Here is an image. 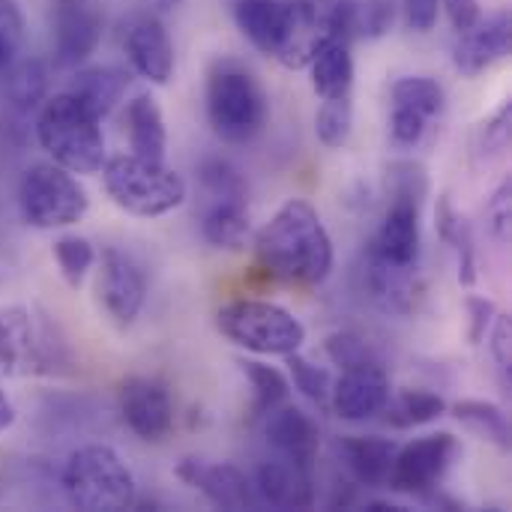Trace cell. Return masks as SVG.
<instances>
[{
  "instance_id": "cell-1",
  "label": "cell",
  "mask_w": 512,
  "mask_h": 512,
  "mask_svg": "<svg viewBox=\"0 0 512 512\" xmlns=\"http://www.w3.org/2000/svg\"><path fill=\"white\" fill-rule=\"evenodd\" d=\"M255 252L261 267L288 285H321L333 270V240L318 210L303 201H285L276 216L258 231Z\"/></svg>"
},
{
  "instance_id": "cell-2",
  "label": "cell",
  "mask_w": 512,
  "mask_h": 512,
  "mask_svg": "<svg viewBox=\"0 0 512 512\" xmlns=\"http://www.w3.org/2000/svg\"><path fill=\"white\" fill-rule=\"evenodd\" d=\"M234 18L258 51L288 69L309 66L324 36L309 0H234Z\"/></svg>"
},
{
  "instance_id": "cell-3",
  "label": "cell",
  "mask_w": 512,
  "mask_h": 512,
  "mask_svg": "<svg viewBox=\"0 0 512 512\" xmlns=\"http://www.w3.org/2000/svg\"><path fill=\"white\" fill-rule=\"evenodd\" d=\"M96 120L72 93L51 96L36 117L39 147L72 174H96L105 165V135Z\"/></svg>"
},
{
  "instance_id": "cell-4",
  "label": "cell",
  "mask_w": 512,
  "mask_h": 512,
  "mask_svg": "<svg viewBox=\"0 0 512 512\" xmlns=\"http://www.w3.org/2000/svg\"><path fill=\"white\" fill-rule=\"evenodd\" d=\"M207 117L222 141H252L267 123L264 87L246 66L219 60L207 75Z\"/></svg>"
},
{
  "instance_id": "cell-5",
  "label": "cell",
  "mask_w": 512,
  "mask_h": 512,
  "mask_svg": "<svg viewBox=\"0 0 512 512\" xmlns=\"http://www.w3.org/2000/svg\"><path fill=\"white\" fill-rule=\"evenodd\" d=\"M105 192L132 216H165L186 201V180L165 162H150L135 153L114 156L102 165Z\"/></svg>"
},
{
  "instance_id": "cell-6",
  "label": "cell",
  "mask_w": 512,
  "mask_h": 512,
  "mask_svg": "<svg viewBox=\"0 0 512 512\" xmlns=\"http://www.w3.org/2000/svg\"><path fill=\"white\" fill-rule=\"evenodd\" d=\"M63 489L72 507L87 512H120L135 507V477L117 450L105 444L81 447L63 468Z\"/></svg>"
},
{
  "instance_id": "cell-7",
  "label": "cell",
  "mask_w": 512,
  "mask_h": 512,
  "mask_svg": "<svg viewBox=\"0 0 512 512\" xmlns=\"http://www.w3.org/2000/svg\"><path fill=\"white\" fill-rule=\"evenodd\" d=\"M216 327L228 342L264 357H288L306 342L303 321L294 312L267 300L225 303L216 312Z\"/></svg>"
},
{
  "instance_id": "cell-8",
  "label": "cell",
  "mask_w": 512,
  "mask_h": 512,
  "mask_svg": "<svg viewBox=\"0 0 512 512\" xmlns=\"http://www.w3.org/2000/svg\"><path fill=\"white\" fill-rule=\"evenodd\" d=\"M18 207L27 225L54 231L81 222L87 216L90 198L72 171L60 168L57 162H36L18 183Z\"/></svg>"
},
{
  "instance_id": "cell-9",
  "label": "cell",
  "mask_w": 512,
  "mask_h": 512,
  "mask_svg": "<svg viewBox=\"0 0 512 512\" xmlns=\"http://www.w3.org/2000/svg\"><path fill=\"white\" fill-rule=\"evenodd\" d=\"M426 195V174L420 165L393 168V201L375 237V252L399 267H414L420 258V201Z\"/></svg>"
},
{
  "instance_id": "cell-10",
  "label": "cell",
  "mask_w": 512,
  "mask_h": 512,
  "mask_svg": "<svg viewBox=\"0 0 512 512\" xmlns=\"http://www.w3.org/2000/svg\"><path fill=\"white\" fill-rule=\"evenodd\" d=\"M459 459V441L450 432H435L396 450L387 486L399 495H429Z\"/></svg>"
},
{
  "instance_id": "cell-11",
  "label": "cell",
  "mask_w": 512,
  "mask_h": 512,
  "mask_svg": "<svg viewBox=\"0 0 512 512\" xmlns=\"http://www.w3.org/2000/svg\"><path fill=\"white\" fill-rule=\"evenodd\" d=\"M105 27L102 0H51V45L60 69L81 66L99 45Z\"/></svg>"
},
{
  "instance_id": "cell-12",
  "label": "cell",
  "mask_w": 512,
  "mask_h": 512,
  "mask_svg": "<svg viewBox=\"0 0 512 512\" xmlns=\"http://www.w3.org/2000/svg\"><path fill=\"white\" fill-rule=\"evenodd\" d=\"M99 294L102 306L111 315L117 327H132L135 318L144 309L147 297V279L144 270L132 261V255L120 249L102 252V270H99Z\"/></svg>"
},
{
  "instance_id": "cell-13",
  "label": "cell",
  "mask_w": 512,
  "mask_h": 512,
  "mask_svg": "<svg viewBox=\"0 0 512 512\" xmlns=\"http://www.w3.org/2000/svg\"><path fill=\"white\" fill-rule=\"evenodd\" d=\"M120 414L123 423L147 444H159L174 426L171 396L156 378H129L120 387Z\"/></svg>"
},
{
  "instance_id": "cell-14",
  "label": "cell",
  "mask_w": 512,
  "mask_h": 512,
  "mask_svg": "<svg viewBox=\"0 0 512 512\" xmlns=\"http://www.w3.org/2000/svg\"><path fill=\"white\" fill-rule=\"evenodd\" d=\"M333 408L348 423H366L378 417L390 402V378L381 366V360L360 363L351 369H342V378L330 390Z\"/></svg>"
},
{
  "instance_id": "cell-15",
  "label": "cell",
  "mask_w": 512,
  "mask_h": 512,
  "mask_svg": "<svg viewBox=\"0 0 512 512\" xmlns=\"http://www.w3.org/2000/svg\"><path fill=\"white\" fill-rule=\"evenodd\" d=\"M132 69L150 84H168L174 75V42L156 15H141L126 27L123 36Z\"/></svg>"
},
{
  "instance_id": "cell-16",
  "label": "cell",
  "mask_w": 512,
  "mask_h": 512,
  "mask_svg": "<svg viewBox=\"0 0 512 512\" xmlns=\"http://www.w3.org/2000/svg\"><path fill=\"white\" fill-rule=\"evenodd\" d=\"M258 495L276 510H309L315 504V465L273 453L258 468Z\"/></svg>"
},
{
  "instance_id": "cell-17",
  "label": "cell",
  "mask_w": 512,
  "mask_h": 512,
  "mask_svg": "<svg viewBox=\"0 0 512 512\" xmlns=\"http://www.w3.org/2000/svg\"><path fill=\"white\" fill-rule=\"evenodd\" d=\"M512 45V30H510V15L498 12L492 18H480L471 30L459 33L456 51H453V63L462 75L477 78L486 69H492L498 60H504L510 54Z\"/></svg>"
},
{
  "instance_id": "cell-18",
  "label": "cell",
  "mask_w": 512,
  "mask_h": 512,
  "mask_svg": "<svg viewBox=\"0 0 512 512\" xmlns=\"http://www.w3.org/2000/svg\"><path fill=\"white\" fill-rule=\"evenodd\" d=\"M177 477L198 489L210 504L222 510H249L255 504V489L246 474L234 465H204L195 459L180 462Z\"/></svg>"
},
{
  "instance_id": "cell-19",
  "label": "cell",
  "mask_w": 512,
  "mask_h": 512,
  "mask_svg": "<svg viewBox=\"0 0 512 512\" xmlns=\"http://www.w3.org/2000/svg\"><path fill=\"white\" fill-rule=\"evenodd\" d=\"M264 432H267V441H270L273 453L306 462V465H315L318 450H321V432H318V423L306 411L285 402V405H279V408H273L267 414Z\"/></svg>"
},
{
  "instance_id": "cell-20",
  "label": "cell",
  "mask_w": 512,
  "mask_h": 512,
  "mask_svg": "<svg viewBox=\"0 0 512 512\" xmlns=\"http://www.w3.org/2000/svg\"><path fill=\"white\" fill-rule=\"evenodd\" d=\"M312 84L321 99H342L351 96L354 87V57L351 42H342L336 36H321L312 60Z\"/></svg>"
},
{
  "instance_id": "cell-21",
  "label": "cell",
  "mask_w": 512,
  "mask_h": 512,
  "mask_svg": "<svg viewBox=\"0 0 512 512\" xmlns=\"http://www.w3.org/2000/svg\"><path fill=\"white\" fill-rule=\"evenodd\" d=\"M366 288L384 312L405 315L414 309L417 282L411 276V267H399V264L381 258L375 249L369 252V261H366Z\"/></svg>"
},
{
  "instance_id": "cell-22",
  "label": "cell",
  "mask_w": 512,
  "mask_h": 512,
  "mask_svg": "<svg viewBox=\"0 0 512 512\" xmlns=\"http://www.w3.org/2000/svg\"><path fill=\"white\" fill-rule=\"evenodd\" d=\"M339 456L345 462V468L351 471V477L363 486H387L390 480V468H393V456H396V444L378 435H351L339 441Z\"/></svg>"
},
{
  "instance_id": "cell-23",
  "label": "cell",
  "mask_w": 512,
  "mask_h": 512,
  "mask_svg": "<svg viewBox=\"0 0 512 512\" xmlns=\"http://www.w3.org/2000/svg\"><path fill=\"white\" fill-rule=\"evenodd\" d=\"M126 123H129V144L132 153L150 162H165L168 153V129L162 108L150 93H138L126 105Z\"/></svg>"
},
{
  "instance_id": "cell-24",
  "label": "cell",
  "mask_w": 512,
  "mask_h": 512,
  "mask_svg": "<svg viewBox=\"0 0 512 512\" xmlns=\"http://www.w3.org/2000/svg\"><path fill=\"white\" fill-rule=\"evenodd\" d=\"M66 93H72L96 120H105L126 96V72L114 66L78 69Z\"/></svg>"
},
{
  "instance_id": "cell-25",
  "label": "cell",
  "mask_w": 512,
  "mask_h": 512,
  "mask_svg": "<svg viewBox=\"0 0 512 512\" xmlns=\"http://www.w3.org/2000/svg\"><path fill=\"white\" fill-rule=\"evenodd\" d=\"M246 195H225L213 198L204 219H201V234L210 246L237 252L249 240V207Z\"/></svg>"
},
{
  "instance_id": "cell-26",
  "label": "cell",
  "mask_w": 512,
  "mask_h": 512,
  "mask_svg": "<svg viewBox=\"0 0 512 512\" xmlns=\"http://www.w3.org/2000/svg\"><path fill=\"white\" fill-rule=\"evenodd\" d=\"M438 234L444 243L453 246L456 252V270H459V282L465 288H471L477 282V249H474V234L471 225L462 213H456V207L450 204V198H441L438 204Z\"/></svg>"
},
{
  "instance_id": "cell-27",
  "label": "cell",
  "mask_w": 512,
  "mask_h": 512,
  "mask_svg": "<svg viewBox=\"0 0 512 512\" xmlns=\"http://www.w3.org/2000/svg\"><path fill=\"white\" fill-rule=\"evenodd\" d=\"M444 411H447V402L438 393L402 390L396 396V402H387V408L381 414H387V423L396 429H414V426L435 423L438 417H444Z\"/></svg>"
},
{
  "instance_id": "cell-28",
  "label": "cell",
  "mask_w": 512,
  "mask_h": 512,
  "mask_svg": "<svg viewBox=\"0 0 512 512\" xmlns=\"http://www.w3.org/2000/svg\"><path fill=\"white\" fill-rule=\"evenodd\" d=\"M453 414H456V420L462 426H468L483 441L495 444L498 450H510V420H507V414L498 405L480 402V399H468V402L453 405Z\"/></svg>"
},
{
  "instance_id": "cell-29",
  "label": "cell",
  "mask_w": 512,
  "mask_h": 512,
  "mask_svg": "<svg viewBox=\"0 0 512 512\" xmlns=\"http://www.w3.org/2000/svg\"><path fill=\"white\" fill-rule=\"evenodd\" d=\"M390 96H393V105L411 108V111L423 114L426 120H432V117H438L444 111V87L435 78H426V75L399 78L393 84Z\"/></svg>"
},
{
  "instance_id": "cell-30",
  "label": "cell",
  "mask_w": 512,
  "mask_h": 512,
  "mask_svg": "<svg viewBox=\"0 0 512 512\" xmlns=\"http://www.w3.org/2000/svg\"><path fill=\"white\" fill-rule=\"evenodd\" d=\"M240 366H243V375L249 378V384L255 390V417H267L273 408L288 402L291 384L279 369L258 363V360H243Z\"/></svg>"
},
{
  "instance_id": "cell-31",
  "label": "cell",
  "mask_w": 512,
  "mask_h": 512,
  "mask_svg": "<svg viewBox=\"0 0 512 512\" xmlns=\"http://www.w3.org/2000/svg\"><path fill=\"white\" fill-rule=\"evenodd\" d=\"M354 129V105L351 96L342 99H324L318 114H315V132L321 138V144L327 147H345Z\"/></svg>"
},
{
  "instance_id": "cell-32",
  "label": "cell",
  "mask_w": 512,
  "mask_h": 512,
  "mask_svg": "<svg viewBox=\"0 0 512 512\" xmlns=\"http://www.w3.org/2000/svg\"><path fill=\"white\" fill-rule=\"evenodd\" d=\"M6 93L18 108H33L48 87V72L39 60H21L6 69Z\"/></svg>"
},
{
  "instance_id": "cell-33",
  "label": "cell",
  "mask_w": 512,
  "mask_h": 512,
  "mask_svg": "<svg viewBox=\"0 0 512 512\" xmlns=\"http://www.w3.org/2000/svg\"><path fill=\"white\" fill-rule=\"evenodd\" d=\"M54 258H57V267H60L63 279L72 288H81L87 270L96 261V252H93L90 240H84L78 234H66V237H57L54 240Z\"/></svg>"
},
{
  "instance_id": "cell-34",
  "label": "cell",
  "mask_w": 512,
  "mask_h": 512,
  "mask_svg": "<svg viewBox=\"0 0 512 512\" xmlns=\"http://www.w3.org/2000/svg\"><path fill=\"white\" fill-rule=\"evenodd\" d=\"M285 360H288V366H291L294 387H297L306 399H312V402H318V405L330 399L333 381H330V372H327V369H321V366L309 363L306 357H300V351L288 354Z\"/></svg>"
},
{
  "instance_id": "cell-35",
  "label": "cell",
  "mask_w": 512,
  "mask_h": 512,
  "mask_svg": "<svg viewBox=\"0 0 512 512\" xmlns=\"http://www.w3.org/2000/svg\"><path fill=\"white\" fill-rule=\"evenodd\" d=\"M24 45V15L15 0H0V72H6Z\"/></svg>"
},
{
  "instance_id": "cell-36",
  "label": "cell",
  "mask_w": 512,
  "mask_h": 512,
  "mask_svg": "<svg viewBox=\"0 0 512 512\" xmlns=\"http://www.w3.org/2000/svg\"><path fill=\"white\" fill-rule=\"evenodd\" d=\"M396 21L393 0H357V36L378 39Z\"/></svg>"
},
{
  "instance_id": "cell-37",
  "label": "cell",
  "mask_w": 512,
  "mask_h": 512,
  "mask_svg": "<svg viewBox=\"0 0 512 512\" xmlns=\"http://www.w3.org/2000/svg\"><path fill=\"white\" fill-rule=\"evenodd\" d=\"M510 102L507 105H501V111L489 120V123H483V132H480V144H477V156H486V162H492V159H498V156H504L507 153V147H510Z\"/></svg>"
},
{
  "instance_id": "cell-38",
  "label": "cell",
  "mask_w": 512,
  "mask_h": 512,
  "mask_svg": "<svg viewBox=\"0 0 512 512\" xmlns=\"http://www.w3.org/2000/svg\"><path fill=\"white\" fill-rule=\"evenodd\" d=\"M327 354L336 366L342 369H351V366H360V363H372L378 360L375 351L369 348V342H363L360 336L354 333H333L327 339Z\"/></svg>"
},
{
  "instance_id": "cell-39",
  "label": "cell",
  "mask_w": 512,
  "mask_h": 512,
  "mask_svg": "<svg viewBox=\"0 0 512 512\" xmlns=\"http://www.w3.org/2000/svg\"><path fill=\"white\" fill-rule=\"evenodd\" d=\"M426 117L411 111V108H399L393 105V114H390V141L402 150L408 147H417L426 135Z\"/></svg>"
},
{
  "instance_id": "cell-40",
  "label": "cell",
  "mask_w": 512,
  "mask_h": 512,
  "mask_svg": "<svg viewBox=\"0 0 512 512\" xmlns=\"http://www.w3.org/2000/svg\"><path fill=\"white\" fill-rule=\"evenodd\" d=\"M201 180L210 192V198H225V195H246V183L240 171L228 162H207L201 168Z\"/></svg>"
},
{
  "instance_id": "cell-41",
  "label": "cell",
  "mask_w": 512,
  "mask_h": 512,
  "mask_svg": "<svg viewBox=\"0 0 512 512\" xmlns=\"http://www.w3.org/2000/svg\"><path fill=\"white\" fill-rule=\"evenodd\" d=\"M489 225H492V231H495V237L501 240V243H507L510 240V225H512V183L510 180H504L501 186H498V192L492 195V201H489Z\"/></svg>"
},
{
  "instance_id": "cell-42",
  "label": "cell",
  "mask_w": 512,
  "mask_h": 512,
  "mask_svg": "<svg viewBox=\"0 0 512 512\" xmlns=\"http://www.w3.org/2000/svg\"><path fill=\"white\" fill-rule=\"evenodd\" d=\"M495 318H498V309H495L492 300H486V297H468V321H471L468 336H471L474 345H483V339L489 336Z\"/></svg>"
},
{
  "instance_id": "cell-43",
  "label": "cell",
  "mask_w": 512,
  "mask_h": 512,
  "mask_svg": "<svg viewBox=\"0 0 512 512\" xmlns=\"http://www.w3.org/2000/svg\"><path fill=\"white\" fill-rule=\"evenodd\" d=\"M402 9H405V21L411 30L429 33L438 24L441 0H402Z\"/></svg>"
},
{
  "instance_id": "cell-44",
  "label": "cell",
  "mask_w": 512,
  "mask_h": 512,
  "mask_svg": "<svg viewBox=\"0 0 512 512\" xmlns=\"http://www.w3.org/2000/svg\"><path fill=\"white\" fill-rule=\"evenodd\" d=\"M489 333H492V354H495L498 372H501L504 384L510 387V318L498 315Z\"/></svg>"
},
{
  "instance_id": "cell-45",
  "label": "cell",
  "mask_w": 512,
  "mask_h": 512,
  "mask_svg": "<svg viewBox=\"0 0 512 512\" xmlns=\"http://www.w3.org/2000/svg\"><path fill=\"white\" fill-rule=\"evenodd\" d=\"M441 3H444V9H447L450 24H453L459 33L471 30V27L480 21V3H477V0H441Z\"/></svg>"
},
{
  "instance_id": "cell-46",
  "label": "cell",
  "mask_w": 512,
  "mask_h": 512,
  "mask_svg": "<svg viewBox=\"0 0 512 512\" xmlns=\"http://www.w3.org/2000/svg\"><path fill=\"white\" fill-rule=\"evenodd\" d=\"M15 423V405L6 399V393H0V432H6Z\"/></svg>"
}]
</instances>
